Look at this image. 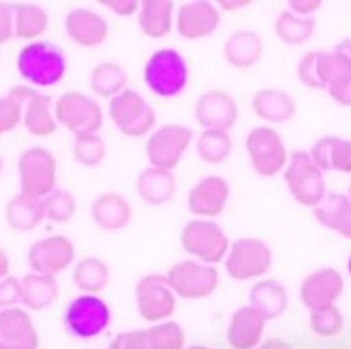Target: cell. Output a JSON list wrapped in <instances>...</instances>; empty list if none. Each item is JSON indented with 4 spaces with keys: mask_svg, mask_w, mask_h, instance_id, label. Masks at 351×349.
<instances>
[{
    "mask_svg": "<svg viewBox=\"0 0 351 349\" xmlns=\"http://www.w3.org/2000/svg\"><path fill=\"white\" fill-rule=\"evenodd\" d=\"M66 54L60 46L52 42H32L19 50L17 56V71L25 85L36 89L54 87L66 75Z\"/></svg>",
    "mask_w": 351,
    "mask_h": 349,
    "instance_id": "6da1fadb",
    "label": "cell"
},
{
    "mask_svg": "<svg viewBox=\"0 0 351 349\" xmlns=\"http://www.w3.org/2000/svg\"><path fill=\"white\" fill-rule=\"evenodd\" d=\"M189 62L176 48L153 52L143 69L147 87L159 97H176L189 85Z\"/></svg>",
    "mask_w": 351,
    "mask_h": 349,
    "instance_id": "7a4b0ae2",
    "label": "cell"
},
{
    "mask_svg": "<svg viewBox=\"0 0 351 349\" xmlns=\"http://www.w3.org/2000/svg\"><path fill=\"white\" fill-rule=\"evenodd\" d=\"M283 178L291 197L304 207L316 209L326 199L324 171L314 163L310 151H293L289 155Z\"/></svg>",
    "mask_w": 351,
    "mask_h": 349,
    "instance_id": "3957f363",
    "label": "cell"
},
{
    "mask_svg": "<svg viewBox=\"0 0 351 349\" xmlns=\"http://www.w3.org/2000/svg\"><path fill=\"white\" fill-rule=\"evenodd\" d=\"M19 193L46 199L58 186V163L46 147H29L19 155Z\"/></svg>",
    "mask_w": 351,
    "mask_h": 349,
    "instance_id": "277c9868",
    "label": "cell"
},
{
    "mask_svg": "<svg viewBox=\"0 0 351 349\" xmlns=\"http://www.w3.org/2000/svg\"><path fill=\"white\" fill-rule=\"evenodd\" d=\"M180 244L191 256H195L199 263L205 265H217L226 261L232 246L228 234L221 230L219 224H215L213 219H197V217L182 228Z\"/></svg>",
    "mask_w": 351,
    "mask_h": 349,
    "instance_id": "5b68a950",
    "label": "cell"
},
{
    "mask_svg": "<svg viewBox=\"0 0 351 349\" xmlns=\"http://www.w3.org/2000/svg\"><path fill=\"white\" fill-rule=\"evenodd\" d=\"M108 112H110L114 126L124 136H130V139L149 134L157 124L155 110L136 89H126L114 99H110Z\"/></svg>",
    "mask_w": 351,
    "mask_h": 349,
    "instance_id": "8992f818",
    "label": "cell"
},
{
    "mask_svg": "<svg viewBox=\"0 0 351 349\" xmlns=\"http://www.w3.org/2000/svg\"><path fill=\"white\" fill-rule=\"evenodd\" d=\"M56 120L75 136L97 134L104 126V110L97 99L83 91H66L54 104Z\"/></svg>",
    "mask_w": 351,
    "mask_h": 349,
    "instance_id": "52a82bcc",
    "label": "cell"
},
{
    "mask_svg": "<svg viewBox=\"0 0 351 349\" xmlns=\"http://www.w3.org/2000/svg\"><path fill=\"white\" fill-rule=\"evenodd\" d=\"M193 139L195 132L184 124H163L153 130L145 145V153L151 167L171 171L189 151Z\"/></svg>",
    "mask_w": 351,
    "mask_h": 349,
    "instance_id": "ba28073f",
    "label": "cell"
},
{
    "mask_svg": "<svg viewBox=\"0 0 351 349\" xmlns=\"http://www.w3.org/2000/svg\"><path fill=\"white\" fill-rule=\"evenodd\" d=\"M246 153L258 176L273 178L281 173L289 159L281 134L271 126H256L246 136Z\"/></svg>",
    "mask_w": 351,
    "mask_h": 349,
    "instance_id": "9c48e42d",
    "label": "cell"
},
{
    "mask_svg": "<svg viewBox=\"0 0 351 349\" xmlns=\"http://www.w3.org/2000/svg\"><path fill=\"white\" fill-rule=\"evenodd\" d=\"M226 271L236 281L261 279L273 267V250L258 238H240L230 246Z\"/></svg>",
    "mask_w": 351,
    "mask_h": 349,
    "instance_id": "30bf717a",
    "label": "cell"
},
{
    "mask_svg": "<svg viewBox=\"0 0 351 349\" xmlns=\"http://www.w3.org/2000/svg\"><path fill=\"white\" fill-rule=\"evenodd\" d=\"M112 320V310L99 296L81 293L64 310V326L77 339H93L101 335Z\"/></svg>",
    "mask_w": 351,
    "mask_h": 349,
    "instance_id": "8fae6325",
    "label": "cell"
},
{
    "mask_svg": "<svg viewBox=\"0 0 351 349\" xmlns=\"http://www.w3.org/2000/svg\"><path fill=\"white\" fill-rule=\"evenodd\" d=\"M167 283L173 293L184 300L209 298L219 287V271L199 261H180L167 271Z\"/></svg>",
    "mask_w": 351,
    "mask_h": 349,
    "instance_id": "7c38bea8",
    "label": "cell"
},
{
    "mask_svg": "<svg viewBox=\"0 0 351 349\" xmlns=\"http://www.w3.org/2000/svg\"><path fill=\"white\" fill-rule=\"evenodd\" d=\"M134 298L138 314L149 322L167 320L169 314H173L176 300H178V296L173 293V289L167 283V277L159 273L141 277L134 289Z\"/></svg>",
    "mask_w": 351,
    "mask_h": 349,
    "instance_id": "4fadbf2b",
    "label": "cell"
},
{
    "mask_svg": "<svg viewBox=\"0 0 351 349\" xmlns=\"http://www.w3.org/2000/svg\"><path fill=\"white\" fill-rule=\"evenodd\" d=\"M75 256L77 250L73 240L62 234H54V236L40 238L32 244L27 252V263L32 273L56 277L58 273L66 271L75 263Z\"/></svg>",
    "mask_w": 351,
    "mask_h": 349,
    "instance_id": "5bb4252c",
    "label": "cell"
},
{
    "mask_svg": "<svg viewBox=\"0 0 351 349\" xmlns=\"http://www.w3.org/2000/svg\"><path fill=\"white\" fill-rule=\"evenodd\" d=\"M221 23V13L217 5L209 0H193L176 13V29L184 40H203L209 38Z\"/></svg>",
    "mask_w": 351,
    "mask_h": 349,
    "instance_id": "9a60e30c",
    "label": "cell"
},
{
    "mask_svg": "<svg viewBox=\"0 0 351 349\" xmlns=\"http://www.w3.org/2000/svg\"><path fill=\"white\" fill-rule=\"evenodd\" d=\"M195 116L203 130H230L238 120V104L228 91L209 89L197 99Z\"/></svg>",
    "mask_w": 351,
    "mask_h": 349,
    "instance_id": "2e32d148",
    "label": "cell"
},
{
    "mask_svg": "<svg viewBox=\"0 0 351 349\" xmlns=\"http://www.w3.org/2000/svg\"><path fill=\"white\" fill-rule=\"evenodd\" d=\"M40 337L29 310L15 306L0 310V349H38Z\"/></svg>",
    "mask_w": 351,
    "mask_h": 349,
    "instance_id": "e0dca14e",
    "label": "cell"
},
{
    "mask_svg": "<svg viewBox=\"0 0 351 349\" xmlns=\"http://www.w3.org/2000/svg\"><path fill=\"white\" fill-rule=\"evenodd\" d=\"M230 201V184L221 176H207L189 193V209L197 219L219 217Z\"/></svg>",
    "mask_w": 351,
    "mask_h": 349,
    "instance_id": "ac0fdd59",
    "label": "cell"
},
{
    "mask_svg": "<svg viewBox=\"0 0 351 349\" xmlns=\"http://www.w3.org/2000/svg\"><path fill=\"white\" fill-rule=\"evenodd\" d=\"M345 287L343 275L337 269H318L310 273L302 285H300V298L306 308L320 310L326 306H335V302L341 298Z\"/></svg>",
    "mask_w": 351,
    "mask_h": 349,
    "instance_id": "d6986e66",
    "label": "cell"
},
{
    "mask_svg": "<svg viewBox=\"0 0 351 349\" xmlns=\"http://www.w3.org/2000/svg\"><path fill=\"white\" fill-rule=\"evenodd\" d=\"M64 32L66 36L81 48H97L108 40L110 25L104 15L91 9H73L64 17Z\"/></svg>",
    "mask_w": 351,
    "mask_h": 349,
    "instance_id": "ffe728a7",
    "label": "cell"
},
{
    "mask_svg": "<svg viewBox=\"0 0 351 349\" xmlns=\"http://www.w3.org/2000/svg\"><path fill=\"white\" fill-rule=\"evenodd\" d=\"M320 73L328 95L339 106L351 108V62L341 54H337L335 50L322 52Z\"/></svg>",
    "mask_w": 351,
    "mask_h": 349,
    "instance_id": "44dd1931",
    "label": "cell"
},
{
    "mask_svg": "<svg viewBox=\"0 0 351 349\" xmlns=\"http://www.w3.org/2000/svg\"><path fill=\"white\" fill-rule=\"evenodd\" d=\"M93 221L106 232H120L132 219V207L120 193H101L91 203Z\"/></svg>",
    "mask_w": 351,
    "mask_h": 349,
    "instance_id": "7402d4cb",
    "label": "cell"
},
{
    "mask_svg": "<svg viewBox=\"0 0 351 349\" xmlns=\"http://www.w3.org/2000/svg\"><path fill=\"white\" fill-rule=\"evenodd\" d=\"M265 324H267V318L256 308H252L250 304L242 306L230 318L228 341L236 349H252L258 345L263 330H265Z\"/></svg>",
    "mask_w": 351,
    "mask_h": 349,
    "instance_id": "603a6c76",
    "label": "cell"
},
{
    "mask_svg": "<svg viewBox=\"0 0 351 349\" xmlns=\"http://www.w3.org/2000/svg\"><path fill=\"white\" fill-rule=\"evenodd\" d=\"M310 155L322 171L351 173V141L341 136H320Z\"/></svg>",
    "mask_w": 351,
    "mask_h": 349,
    "instance_id": "cb8c5ba5",
    "label": "cell"
},
{
    "mask_svg": "<svg viewBox=\"0 0 351 349\" xmlns=\"http://www.w3.org/2000/svg\"><path fill=\"white\" fill-rule=\"evenodd\" d=\"M176 191H178V184H176L171 171L149 165L147 169L138 173L136 193L147 205H153V207L165 205L176 197Z\"/></svg>",
    "mask_w": 351,
    "mask_h": 349,
    "instance_id": "d4e9b609",
    "label": "cell"
},
{
    "mask_svg": "<svg viewBox=\"0 0 351 349\" xmlns=\"http://www.w3.org/2000/svg\"><path fill=\"white\" fill-rule=\"evenodd\" d=\"M21 306L29 312H40L50 308L58 300L60 285L56 277L29 273L21 279Z\"/></svg>",
    "mask_w": 351,
    "mask_h": 349,
    "instance_id": "484cf974",
    "label": "cell"
},
{
    "mask_svg": "<svg viewBox=\"0 0 351 349\" xmlns=\"http://www.w3.org/2000/svg\"><path fill=\"white\" fill-rule=\"evenodd\" d=\"M5 219L15 232H32L46 219L44 199H34L23 193L13 197L5 207Z\"/></svg>",
    "mask_w": 351,
    "mask_h": 349,
    "instance_id": "4316f807",
    "label": "cell"
},
{
    "mask_svg": "<svg viewBox=\"0 0 351 349\" xmlns=\"http://www.w3.org/2000/svg\"><path fill=\"white\" fill-rule=\"evenodd\" d=\"M176 5L171 0H145L138 9V27L147 38L159 40L173 27Z\"/></svg>",
    "mask_w": 351,
    "mask_h": 349,
    "instance_id": "83f0119b",
    "label": "cell"
},
{
    "mask_svg": "<svg viewBox=\"0 0 351 349\" xmlns=\"http://www.w3.org/2000/svg\"><path fill=\"white\" fill-rule=\"evenodd\" d=\"M223 56L236 69H250L263 58V40L256 32H236L226 40Z\"/></svg>",
    "mask_w": 351,
    "mask_h": 349,
    "instance_id": "f1b7e54d",
    "label": "cell"
},
{
    "mask_svg": "<svg viewBox=\"0 0 351 349\" xmlns=\"http://www.w3.org/2000/svg\"><path fill=\"white\" fill-rule=\"evenodd\" d=\"M252 110L265 122L281 124V122L291 120V116L295 114V101L287 91L261 89L252 97Z\"/></svg>",
    "mask_w": 351,
    "mask_h": 349,
    "instance_id": "f546056e",
    "label": "cell"
},
{
    "mask_svg": "<svg viewBox=\"0 0 351 349\" xmlns=\"http://www.w3.org/2000/svg\"><path fill=\"white\" fill-rule=\"evenodd\" d=\"M23 126L34 136H50L58 128L54 101L50 95L38 91L25 106H23Z\"/></svg>",
    "mask_w": 351,
    "mask_h": 349,
    "instance_id": "4dcf8cb0",
    "label": "cell"
},
{
    "mask_svg": "<svg viewBox=\"0 0 351 349\" xmlns=\"http://www.w3.org/2000/svg\"><path fill=\"white\" fill-rule=\"evenodd\" d=\"M287 289L277 279H261L250 287V306L256 308L267 320L281 316L287 310Z\"/></svg>",
    "mask_w": 351,
    "mask_h": 349,
    "instance_id": "1f68e13d",
    "label": "cell"
},
{
    "mask_svg": "<svg viewBox=\"0 0 351 349\" xmlns=\"http://www.w3.org/2000/svg\"><path fill=\"white\" fill-rule=\"evenodd\" d=\"M15 38L27 44L38 42L50 27L48 11L36 3H15Z\"/></svg>",
    "mask_w": 351,
    "mask_h": 349,
    "instance_id": "d6a6232c",
    "label": "cell"
},
{
    "mask_svg": "<svg viewBox=\"0 0 351 349\" xmlns=\"http://www.w3.org/2000/svg\"><path fill=\"white\" fill-rule=\"evenodd\" d=\"M73 281H75V287L81 293L97 296L110 283V269H108V265L101 258H97V256H85V258H81L75 265Z\"/></svg>",
    "mask_w": 351,
    "mask_h": 349,
    "instance_id": "836d02e7",
    "label": "cell"
},
{
    "mask_svg": "<svg viewBox=\"0 0 351 349\" xmlns=\"http://www.w3.org/2000/svg\"><path fill=\"white\" fill-rule=\"evenodd\" d=\"M89 85L95 95L114 99L128 87V73L118 64V62H101L91 71Z\"/></svg>",
    "mask_w": 351,
    "mask_h": 349,
    "instance_id": "e575fe53",
    "label": "cell"
},
{
    "mask_svg": "<svg viewBox=\"0 0 351 349\" xmlns=\"http://www.w3.org/2000/svg\"><path fill=\"white\" fill-rule=\"evenodd\" d=\"M316 29V19L314 17H300L295 13H291L289 9H285L283 13H279L277 21H275V34L281 42L289 44V46H302L306 44L312 34Z\"/></svg>",
    "mask_w": 351,
    "mask_h": 349,
    "instance_id": "d590c367",
    "label": "cell"
},
{
    "mask_svg": "<svg viewBox=\"0 0 351 349\" xmlns=\"http://www.w3.org/2000/svg\"><path fill=\"white\" fill-rule=\"evenodd\" d=\"M197 153L207 163H223L232 153L228 130H203L197 139Z\"/></svg>",
    "mask_w": 351,
    "mask_h": 349,
    "instance_id": "8d00e7d4",
    "label": "cell"
},
{
    "mask_svg": "<svg viewBox=\"0 0 351 349\" xmlns=\"http://www.w3.org/2000/svg\"><path fill=\"white\" fill-rule=\"evenodd\" d=\"M349 205H351L349 195H339V193L326 195V199L314 209V217H316V221H318L320 226H324L326 230L337 232L339 226L343 224V217H345Z\"/></svg>",
    "mask_w": 351,
    "mask_h": 349,
    "instance_id": "74e56055",
    "label": "cell"
},
{
    "mask_svg": "<svg viewBox=\"0 0 351 349\" xmlns=\"http://www.w3.org/2000/svg\"><path fill=\"white\" fill-rule=\"evenodd\" d=\"M44 207L46 219H50L52 224H69L77 213V199L71 191L56 189L44 199Z\"/></svg>",
    "mask_w": 351,
    "mask_h": 349,
    "instance_id": "f35d334b",
    "label": "cell"
},
{
    "mask_svg": "<svg viewBox=\"0 0 351 349\" xmlns=\"http://www.w3.org/2000/svg\"><path fill=\"white\" fill-rule=\"evenodd\" d=\"M73 155L85 167H97L106 159V141L99 134H81L73 141Z\"/></svg>",
    "mask_w": 351,
    "mask_h": 349,
    "instance_id": "ab89813d",
    "label": "cell"
},
{
    "mask_svg": "<svg viewBox=\"0 0 351 349\" xmlns=\"http://www.w3.org/2000/svg\"><path fill=\"white\" fill-rule=\"evenodd\" d=\"M149 349H182L184 347V330L180 324L171 320L157 322L153 328L147 330Z\"/></svg>",
    "mask_w": 351,
    "mask_h": 349,
    "instance_id": "60d3db41",
    "label": "cell"
},
{
    "mask_svg": "<svg viewBox=\"0 0 351 349\" xmlns=\"http://www.w3.org/2000/svg\"><path fill=\"white\" fill-rule=\"evenodd\" d=\"M310 326L316 335L332 337L343 328V314L337 308V304L320 308V310H312L310 312Z\"/></svg>",
    "mask_w": 351,
    "mask_h": 349,
    "instance_id": "b9f144b4",
    "label": "cell"
},
{
    "mask_svg": "<svg viewBox=\"0 0 351 349\" xmlns=\"http://www.w3.org/2000/svg\"><path fill=\"white\" fill-rule=\"evenodd\" d=\"M320 62H322V52L320 50L304 54L302 60L298 62V77L310 89H324L322 73H320Z\"/></svg>",
    "mask_w": 351,
    "mask_h": 349,
    "instance_id": "7bdbcfd3",
    "label": "cell"
},
{
    "mask_svg": "<svg viewBox=\"0 0 351 349\" xmlns=\"http://www.w3.org/2000/svg\"><path fill=\"white\" fill-rule=\"evenodd\" d=\"M23 124V104H19L11 93L0 95V134H7Z\"/></svg>",
    "mask_w": 351,
    "mask_h": 349,
    "instance_id": "ee69618b",
    "label": "cell"
},
{
    "mask_svg": "<svg viewBox=\"0 0 351 349\" xmlns=\"http://www.w3.org/2000/svg\"><path fill=\"white\" fill-rule=\"evenodd\" d=\"M21 279L9 275L7 279L0 281V310L15 308L21 304Z\"/></svg>",
    "mask_w": 351,
    "mask_h": 349,
    "instance_id": "f6af8a7d",
    "label": "cell"
},
{
    "mask_svg": "<svg viewBox=\"0 0 351 349\" xmlns=\"http://www.w3.org/2000/svg\"><path fill=\"white\" fill-rule=\"evenodd\" d=\"M110 349H149V339H147V330H128L118 335Z\"/></svg>",
    "mask_w": 351,
    "mask_h": 349,
    "instance_id": "bcb514c9",
    "label": "cell"
},
{
    "mask_svg": "<svg viewBox=\"0 0 351 349\" xmlns=\"http://www.w3.org/2000/svg\"><path fill=\"white\" fill-rule=\"evenodd\" d=\"M15 38V9L11 3H0V44Z\"/></svg>",
    "mask_w": 351,
    "mask_h": 349,
    "instance_id": "7dc6e473",
    "label": "cell"
},
{
    "mask_svg": "<svg viewBox=\"0 0 351 349\" xmlns=\"http://www.w3.org/2000/svg\"><path fill=\"white\" fill-rule=\"evenodd\" d=\"M101 5L118 17H130L134 13L138 15L141 9V3H136V0H104Z\"/></svg>",
    "mask_w": 351,
    "mask_h": 349,
    "instance_id": "c3c4849f",
    "label": "cell"
},
{
    "mask_svg": "<svg viewBox=\"0 0 351 349\" xmlns=\"http://www.w3.org/2000/svg\"><path fill=\"white\" fill-rule=\"evenodd\" d=\"M322 7V0H289V11L300 17H312Z\"/></svg>",
    "mask_w": 351,
    "mask_h": 349,
    "instance_id": "681fc988",
    "label": "cell"
},
{
    "mask_svg": "<svg viewBox=\"0 0 351 349\" xmlns=\"http://www.w3.org/2000/svg\"><path fill=\"white\" fill-rule=\"evenodd\" d=\"M11 273V258L5 248H0V281L7 279Z\"/></svg>",
    "mask_w": 351,
    "mask_h": 349,
    "instance_id": "f907efd6",
    "label": "cell"
},
{
    "mask_svg": "<svg viewBox=\"0 0 351 349\" xmlns=\"http://www.w3.org/2000/svg\"><path fill=\"white\" fill-rule=\"evenodd\" d=\"M337 234L343 236V238H347V240H351V205H349V209H347V213L343 217V224L339 226Z\"/></svg>",
    "mask_w": 351,
    "mask_h": 349,
    "instance_id": "816d5d0a",
    "label": "cell"
},
{
    "mask_svg": "<svg viewBox=\"0 0 351 349\" xmlns=\"http://www.w3.org/2000/svg\"><path fill=\"white\" fill-rule=\"evenodd\" d=\"M248 7V0H219L217 3V9H223V11H236V9H244Z\"/></svg>",
    "mask_w": 351,
    "mask_h": 349,
    "instance_id": "f5cc1de1",
    "label": "cell"
},
{
    "mask_svg": "<svg viewBox=\"0 0 351 349\" xmlns=\"http://www.w3.org/2000/svg\"><path fill=\"white\" fill-rule=\"evenodd\" d=\"M335 52H337V54H341L343 58H347V60L351 62V38L341 40V42L335 46Z\"/></svg>",
    "mask_w": 351,
    "mask_h": 349,
    "instance_id": "db71d44e",
    "label": "cell"
},
{
    "mask_svg": "<svg viewBox=\"0 0 351 349\" xmlns=\"http://www.w3.org/2000/svg\"><path fill=\"white\" fill-rule=\"evenodd\" d=\"M258 349H291V347H289L287 343H283V341H275V339H273V341L263 343Z\"/></svg>",
    "mask_w": 351,
    "mask_h": 349,
    "instance_id": "11a10c76",
    "label": "cell"
},
{
    "mask_svg": "<svg viewBox=\"0 0 351 349\" xmlns=\"http://www.w3.org/2000/svg\"><path fill=\"white\" fill-rule=\"evenodd\" d=\"M3 169H5V161H3V157H0V173H3Z\"/></svg>",
    "mask_w": 351,
    "mask_h": 349,
    "instance_id": "9f6ffc18",
    "label": "cell"
},
{
    "mask_svg": "<svg viewBox=\"0 0 351 349\" xmlns=\"http://www.w3.org/2000/svg\"><path fill=\"white\" fill-rule=\"evenodd\" d=\"M347 271H349V275H351V256H349V261H347Z\"/></svg>",
    "mask_w": 351,
    "mask_h": 349,
    "instance_id": "6f0895ef",
    "label": "cell"
},
{
    "mask_svg": "<svg viewBox=\"0 0 351 349\" xmlns=\"http://www.w3.org/2000/svg\"><path fill=\"white\" fill-rule=\"evenodd\" d=\"M191 349H207V347H199V345H197V347H191Z\"/></svg>",
    "mask_w": 351,
    "mask_h": 349,
    "instance_id": "680465c9",
    "label": "cell"
},
{
    "mask_svg": "<svg viewBox=\"0 0 351 349\" xmlns=\"http://www.w3.org/2000/svg\"><path fill=\"white\" fill-rule=\"evenodd\" d=\"M349 199H351V184H349Z\"/></svg>",
    "mask_w": 351,
    "mask_h": 349,
    "instance_id": "91938a15",
    "label": "cell"
}]
</instances>
